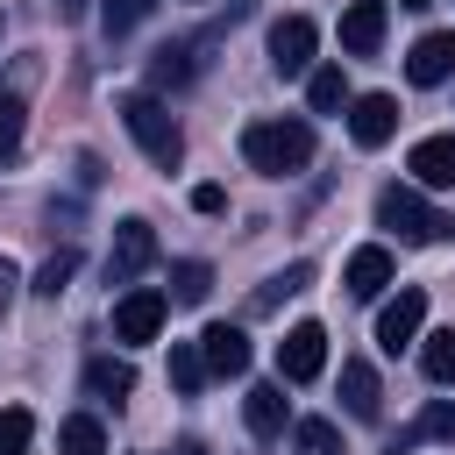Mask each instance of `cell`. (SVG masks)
Here are the masks:
<instances>
[{"mask_svg": "<svg viewBox=\"0 0 455 455\" xmlns=\"http://www.w3.org/2000/svg\"><path fill=\"white\" fill-rule=\"evenodd\" d=\"M405 171H412V185H455V135H419Z\"/></svg>", "mask_w": 455, "mask_h": 455, "instance_id": "cell-15", "label": "cell"}, {"mask_svg": "<svg viewBox=\"0 0 455 455\" xmlns=\"http://www.w3.org/2000/svg\"><path fill=\"white\" fill-rule=\"evenodd\" d=\"M384 14H391V0H348V14H341V50H348V57H370V50L384 43Z\"/></svg>", "mask_w": 455, "mask_h": 455, "instance_id": "cell-13", "label": "cell"}, {"mask_svg": "<svg viewBox=\"0 0 455 455\" xmlns=\"http://www.w3.org/2000/svg\"><path fill=\"white\" fill-rule=\"evenodd\" d=\"M341 284H348L355 299H377V291L391 284V249H377V242H370V249H355V256H348V270H341Z\"/></svg>", "mask_w": 455, "mask_h": 455, "instance_id": "cell-17", "label": "cell"}, {"mask_svg": "<svg viewBox=\"0 0 455 455\" xmlns=\"http://www.w3.org/2000/svg\"><path fill=\"white\" fill-rule=\"evenodd\" d=\"M14 291H21V277H14V263L0 256V320H7V306H14Z\"/></svg>", "mask_w": 455, "mask_h": 455, "instance_id": "cell-31", "label": "cell"}, {"mask_svg": "<svg viewBox=\"0 0 455 455\" xmlns=\"http://www.w3.org/2000/svg\"><path fill=\"white\" fill-rule=\"evenodd\" d=\"M291 448H299V455H341V434H334L327 419H299V427H291Z\"/></svg>", "mask_w": 455, "mask_h": 455, "instance_id": "cell-29", "label": "cell"}, {"mask_svg": "<svg viewBox=\"0 0 455 455\" xmlns=\"http://www.w3.org/2000/svg\"><path fill=\"white\" fill-rule=\"evenodd\" d=\"M57 455H107V434H100V419H92V412H71V419L57 427Z\"/></svg>", "mask_w": 455, "mask_h": 455, "instance_id": "cell-20", "label": "cell"}, {"mask_svg": "<svg viewBox=\"0 0 455 455\" xmlns=\"http://www.w3.org/2000/svg\"><path fill=\"white\" fill-rule=\"evenodd\" d=\"M405 78H412V85H448V78H455V28L419 36L412 57H405Z\"/></svg>", "mask_w": 455, "mask_h": 455, "instance_id": "cell-10", "label": "cell"}, {"mask_svg": "<svg viewBox=\"0 0 455 455\" xmlns=\"http://www.w3.org/2000/svg\"><path fill=\"white\" fill-rule=\"evenodd\" d=\"M213 291V270L199 263V256H185V263H171V306H199Z\"/></svg>", "mask_w": 455, "mask_h": 455, "instance_id": "cell-21", "label": "cell"}, {"mask_svg": "<svg viewBox=\"0 0 455 455\" xmlns=\"http://www.w3.org/2000/svg\"><path fill=\"white\" fill-rule=\"evenodd\" d=\"M164 313H171V299H164V291H149V284L121 291V299H114V341H156Z\"/></svg>", "mask_w": 455, "mask_h": 455, "instance_id": "cell-7", "label": "cell"}, {"mask_svg": "<svg viewBox=\"0 0 455 455\" xmlns=\"http://www.w3.org/2000/svg\"><path fill=\"white\" fill-rule=\"evenodd\" d=\"M377 228H391L405 249H434V242L455 235V220H448L441 206H427L419 185H384V192H377Z\"/></svg>", "mask_w": 455, "mask_h": 455, "instance_id": "cell-3", "label": "cell"}, {"mask_svg": "<svg viewBox=\"0 0 455 455\" xmlns=\"http://www.w3.org/2000/svg\"><path fill=\"white\" fill-rule=\"evenodd\" d=\"M71 277H78V249H57V256H50L43 270H36V291H43V299H57V291H64Z\"/></svg>", "mask_w": 455, "mask_h": 455, "instance_id": "cell-30", "label": "cell"}, {"mask_svg": "<svg viewBox=\"0 0 455 455\" xmlns=\"http://www.w3.org/2000/svg\"><path fill=\"white\" fill-rule=\"evenodd\" d=\"M306 284H313V263H291V270H277L249 306H256V313H270V306H284V299H291V291H306Z\"/></svg>", "mask_w": 455, "mask_h": 455, "instance_id": "cell-25", "label": "cell"}, {"mask_svg": "<svg viewBox=\"0 0 455 455\" xmlns=\"http://www.w3.org/2000/svg\"><path fill=\"white\" fill-rule=\"evenodd\" d=\"M192 206H199V213H220V206H228V192H220V185H199V192H192Z\"/></svg>", "mask_w": 455, "mask_h": 455, "instance_id": "cell-32", "label": "cell"}, {"mask_svg": "<svg viewBox=\"0 0 455 455\" xmlns=\"http://www.w3.org/2000/svg\"><path fill=\"white\" fill-rule=\"evenodd\" d=\"M171 384H178V391H199V384H206V355H199V341H171Z\"/></svg>", "mask_w": 455, "mask_h": 455, "instance_id": "cell-27", "label": "cell"}, {"mask_svg": "<svg viewBox=\"0 0 455 455\" xmlns=\"http://www.w3.org/2000/svg\"><path fill=\"white\" fill-rule=\"evenodd\" d=\"M50 7H57V21H78V14L92 7V0H50Z\"/></svg>", "mask_w": 455, "mask_h": 455, "instance_id": "cell-33", "label": "cell"}, {"mask_svg": "<svg viewBox=\"0 0 455 455\" xmlns=\"http://www.w3.org/2000/svg\"><path fill=\"white\" fill-rule=\"evenodd\" d=\"M85 391H92V398H128V391H135V370H128L121 355H92V363H85Z\"/></svg>", "mask_w": 455, "mask_h": 455, "instance_id": "cell-19", "label": "cell"}, {"mask_svg": "<svg viewBox=\"0 0 455 455\" xmlns=\"http://www.w3.org/2000/svg\"><path fill=\"white\" fill-rule=\"evenodd\" d=\"M313 50H320V28H313L306 14H284V21L270 28V71H277V78H306V71H313Z\"/></svg>", "mask_w": 455, "mask_h": 455, "instance_id": "cell-5", "label": "cell"}, {"mask_svg": "<svg viewBox=\"0 0 455 455\" xmlns=\"http://www.w3.org/2000/svg\"><path fill=\"white\" fill-rule=\"evenodd\" d=\"M199 50H206V36H192V43H164V50L149 57V92H178V85H192V78H199Z\"/></svg>", "mask_w": 455, "mask_h": 455, "instance_id": "cell-11", "label": "cell"}, {"mask_svg": "<svg viewBox=\"0 0 455 455\" xmlns=\"http://www.w3.org/2000/svg\"><path fill=\"white\" fill-rule=\"evenodd\" d=\"M199 355H206V377H242V370H249V334L228 327V320H213V327L199 334Z\"/></svg>", "mask_w": 455, "mask_h": 455, "instance_id": "cell-12", "label": "cell"}, {"mask_svg": "<svg viewBox=\"0 0 455 455\" xmlns=\"http://www.w3.org/2000/svg\"><path fill=\"white\" fill-rule=\"evenodd\" d=\"M242 419H249L256 441H277V434H284V377H277V384H249Z\"/></svg>", "mask_w": 455, "mask_h": 455, "instance_id": "cell-16", "label": "cell"}, {"mask_svg": "<svg viewBox=\"0 0 455 455\" xmlns=\"http://www.w3.org/2000/svg\"><path fill=\"white\" fill-rule=\"evenodd\" d=\"M306 100H313V114H334V107L348 100V78H341V64H320V71L306 78Z\"/></svg>", "mask_w": 455, "mask_h": 455, "instance_id": "cell-24", "label": "cell"}, {"mask_svg": "<svg viewBox=\"0 0 455 455\" xmlns=\"http://www.w3.org/2000/svg\"><path fill=\"white\" fill-rule=\"evenodd\" d=\"M398 7H427V0H398Z\"/></svg>", "mask_w": 455, "mask_h": 455, "instance_id": "cell-34", "label": "cell"}, {"mask_svg": "<svg viewBox=\"0 0 455 455\" xmlns=\"http://www.w3.org/2000/svg\"><path fill=\"white\" fill-rule=\"evenodd\" d=\"M242 156L263 178H291V171L313 164V128L306 121H249L242 128Z\"/></svg>", "mask_w": 455, "mask_h": 455, "instance_id": "cell-2", "label": "cell"}, {"mask_svg": "<svg viewBox=\"0 0 455 455\" xmlns=\"http://www.w3.org/2000/svg\"><path fill=\"white\" fill-rule=\"evenodd\" d=\"M149 7H156V0H100V28H107V36H128V28L149 21Z\"/></svg>", "mask_w": 455, "mask_h": 455, "instance_id": "cell-28", "label": "cell"}, {"mask_svg": "<svg viewBox=\"0 0 455 455\" xmlns=\"http://www.w3.org/2000/svg\"><path fill=\"white\" fill-rule=\"evenodd\" d=\"M419 441H455V398H434V405L391 441V455H405V448H419Z\"/></svg>", "mask_w": 455, "mask_h": 455, "instance_id": "cell-18", "label": "cell"}, {"mask_svg": "<svg viewBox=\"0 0 455 455\" xmlns=\"http://www.w3.org/2000/svg\"><path fill=\"white\" fill-rule=\"evenodd\" d=\"M149 263H156V228L149 220H121L114 249H107V284H135Z\"/></svg>", "mask_w": 455, "mask_h": 455, "instance_id": "cell-6", "label": "cell"}, {"mask_svg": "<svg viewBox=\"0 0 455 455\" xmlns=\"http://www.w3.org/2000/svg\"><path fill=\"white\" fill-rule=\"evenodd\" d=\"M121 128L135 135V149L156 164V171H178L185 164V135H178V121H171V107L156 100V92H121Z\"/></svg>", "mask_w": 455, "mask_h": 455, "instance_id": "cell-1", "label": "cell"}, {"mask_svg": "<svg viewBox=\"0 0 455 455\" xmlns=\"http://www.w3.org/2000/svg\"><path fill=\"white\" fill-rule=\"evenodd\" d=\"M185 455H199V448H185Z\"/></svg>", "mask_w": 455, "mask_h": 455, "instance_id": "cell-35", "label": "cell"}, {"mask_svg": "<svg viewBox=\"0 0 455 455\" xmlns=\"http://www.w3.org/2000/svg\"><path fill=\"white\" fill-rule=\"evenodd\" d=\"M21 128H28V107H21V92H0V171L21 156Z\"/></svg>", "mask_w": 455, "mask_h": 455, "instance_id": "cell-23", "label": "cell"}, {"mask_svg": "<svg viewBox=\"0 0 455 455\" xmlns=\"http://www.w3.org/2000/svg\"><path fill=\"white\" fill-rule=\"evenodd\" d=\"M419 370H427L434 384H455V327H441V334H419Z\"/></svg>", "mask_w": 455, "mask_h": 455, "instance_id": "cell-22", "label": "cell"}, {"mask_svg": "<svg viewBox=\"0 0 455 455\" xmlns=\"http://www.w3.org/2000/svg\"><path fill=\"white\" fill-rule=\"evenodd\" d=\"M348 135H355V149H384L398 135V100L391 92H363L348 107Z\"/></svg>", "mask_w": 455, "mask_h": 455, "instance_id": "cell-9", "label": "cell"}, {"mask_svg": "<svg viewBox=\"0 0 455 455\" xmlns=\"http://www.w3.org/2000/svg\"><path fill=\"white\" fill-rule=\"evenodd\" d=\"M341 405H348V419H377L384 412V384H377V370L363 355L341 363Z\"/></svg>", "mask_w": 455, "mask_h": 455, "instance_id": "cell-14", "label": "cell"}, {"mask_svg": "<svg viewBox=\"0 0 455 455\" xmlns=\"http://www.w3.org/2000/svg\"><path fill=\"white\" fill-rule=\"evenodd\" d=\"M320 370H327V327H320V320L284 327V341H277V377H284V384H313Z\"/></svg>", "mask_w": 455, "mask_h": 455, "instance_id": "cell-4", "label": "cell"}, {"mask_svg": "<svg viewBox=\"0 0 455 455\" xmlns=\"http://www.w3.org/2000/svg\"><path fill=\"white\" fill-rule=\"evenodd\" d=\"M36 448V412L28 405H7L0 412V455H28Z\"/></svg>", "mask_w": 455, "mask_h": 455, "instance_id": "cell-26", "label": "cell"}, {"mask_svg": "<svg viewBox=\"0 0 455 455\" xmlns=\"http://www.w3.org/2000/svg\"><path fill=\"white\" fill-rule=\"evenodd\" d=\"M419 327H427V291H419V284H405V291L377 313V348H384V355H398V348H412V341H419Z\"/></svg>", "mask_w": 455, "mask_h": 455, "instance_id": "cell-8", "label": "cell"}]
</instances>
